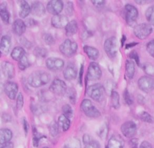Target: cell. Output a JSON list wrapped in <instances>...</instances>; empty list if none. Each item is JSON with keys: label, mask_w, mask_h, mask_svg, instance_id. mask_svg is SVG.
I'll use <instances>...</instances> for the list:
<instances>
[{"label": "cell", "mask_w": 154, "mask_h": 148, "mask_svg": "<svg viewBox=\"0 0 154 148\" xmlns=\"http://www.w3.org/2000/svg\"><path fill=\"white\" fill-rule=\"evenodd\" d=\"M43 40L47 45H51L55 43L54 37L50 34H45L43 35Z\"/></svg>", "instance_id": "obj_41"}, {"label": "cell", "mask_w": 154, "mask_h": 148, "mask_svg": "<svg viewBox=\"0 0 154 148\" xmlns=\"http://www.w3.org/2000/svg\"><path fill=\"white\" fill-rule=\"evenodd\" d=\"M84 148H100V144L98 141L92 140L90 143L86 144Z\"/></svg>", "instance_id": "obj_45"}, {"label": "cell", "mask_w": 154, "mask_h": 148, "mask_svg": "<svg viewBox=\"0 0 154 148\" xmlns=\"http://www.w3.org/2000/svg\"><path fill=\"white\" fill-rule=\"evenodd\" d=\"M73 4L71 2H69L67 3L66 6V12L69 16H72L73 13Z\"/></svg>", "instance_id": "obj_44"}, {"label": "cell", "mask_w": 154, "mask_h": 148, "mask_svg": "<svg viewBox=\"0 0 154 148\" xmlns=\"http://www.w3.org/2000/svg\"><path fill=\"white\" fill-rule=\"evenodd\" d=\"M140 119L144 122L152 123L154 122V118L149 113L146 111H142L139 114Z\"/></svg>", "instance_id": "obj_33"}, {"label": "cell", "mask_w": 154, "mask_h": 148, "mask_svg": "<svg viewBox=\"0 0 154 148\" xmlns=\"http://www.w3.org/2000/svg\"><path fill=\"white\" fill-rule=\"evenodd\" d=\"M46 8L44 5L38 1L34 2L31 6V13L35 16H42L45 14Z\"/></svg>", "instance_id": "obj_19"}, {"label": "cell", "mask_w": 154, "mask_h": 148, "mask_svg": "<svg viewBox=\"0 0 154 148\" xmlns=\"http://www.w3.org/2000/svg\"><path fill=\"white\" fill-rule=\"evenodd\" d=\"M57 123L59 128L64 132L68 131L70 126V119H69L63 114L59 116Z\"/></svg>", "instance_id": "obj_23"}, {"label": "cell", "mask_w": 154, "mask_h": 148, "mask_svg": "<svg viewBox=\"0 0 154 148\" xmlns=\"http://www.w3.org/2000/svg\"><path fill=\"white\" fill-rule=\"evenodd\" d=\"M84 51L88 57L91 60H96L99 56V52L97 49L93 46L85 45L83 48Z\"/></svg>", "instance_id": "obj_22"}, {"label": "cell", "mask_w": 154, "mask_h": 148, "mask_svg": "<svg viewBox=\"0 0 154 148\" xmlns=\"http://www.w3.org/2000/svg\"><path fill=\"white\" fill-rule=\"evenodd\" d=\"M26 23L20 19H17L13 22L12 28L14 34L17 35H22L26 30Z\"/></svg>", "instance_id": "obj_17"}, {"label": "cell", "mask_w": 154, "mask_h": 148, "mask_svg": "<svg viewBox=\"0 0 154 148\" xmlns=\"http://www.w3.org/2000/svg\"><path fill=\"white\" fill-rule=\"evenodd\" d=\"M45 137V136H43L40 135L37 131V129L35 128H33V138H32V144L34 147H38L39 144L40 140Z\"/></svg>", "instance_id": "obj_34"}, {"label": "cell", "mask_w": 154, "mask_h": 148, "mask_svg": "<svg viewBox=\"0 0 154 148\" xmlns=\"http://www.w3.org/2000/svg\"><path fill=\"white\" fill-rule=\"evenodd\" d=\"M46 66L47 68L51 70L57 71L61 70L64 66V61L59 58L50 57L46 60Z\"/></svg>", "instance_id": "obj_13"}, {"label": "cell", "mask_w": 154, "mask_h": 148, "mask_svg": "<svg viewBox=\"0 0 154 148\" xmlns=\"http://www.w3.org/2000/svg\"><path fill=\"white\" fill-rule=\"evenodd\" d=\"M0 16L2 21L5 23L8 24L10 21V13L7 10V4L5 2H3L0 5Z\"/></svg>", "instance_id": "obj_25"}, {"label": "cell", "mask_w": 154, "mask_h": 148, "mask_svg": "<svg viewBox=\"0 0 154 148\" xmlns=\"http://www.w3.org/2000/svg\"><path fill=\"white\" fill-rule=\"evenodd\" d=\"M102 76V70L99 64L95 62H91L88 66L87 78L89 81H96Z\"/></svg>", "instance_id": "obj_9"}, {"label": "cell", "mask_w": 154, "mask_h": 148, "mask_svg": "<svg viewBox=\"0 0 154 148\" xmlns=\"http://www.w3.org/2000/svg\"><path fill=\"white\" fill-rule=\"evenodd\" d=\"M62 111H63V114H64L65 116H66L69 119H70L73 117V109L72 108L70 105L69 104L64 105L62 107Z\"/></svg>", "instance_id": "obj_35"}, {"label": "cell", "mask_w": 154, "mask_h": 148, "mask_svg": "<svg viewBox=\"0 0 154 148\" xmlns=\"http://www.w3.org/2000/svg\"><path fill=\"white\" fill-rule=\"evenodd\" d=\"M130 148H138V140L135 138H132L129 142Z\"/></svg>", "instance_id": "obj_46"}, {"label": "cell", "mask_w": 154, "mask_h": 148, "mask_svg": "<svg viewBox=\"0 0 154 148\" xmlns=\"http://www.w3.org/2000/svg\"><path fill=\"white\" fill-rule=\"evenodd\" d=\"M42 148H49L48 147H42Z\"/></svg>", "instance_id": "obj_58"}, {"label": "cell", "mask_w": 154, "mask_h": 148, "mask_svg": "<svg viewBox=\"0 0 154 148\" xmlns=\"http://www.w3.org/2000/svg\"><path fill=\"white\" fill-rule=\"evenodd\" d=\"M23 97L22 94L20 92L17 96L16 106L18 109H21L23 106Z\"/></svg>", "instance_id": "obj_40"}, {"label": "cell", "mask_w": 154, "mask_h": 148, "mask_svg": "<svg viewBox=\"0 0 154 148\" xmlns=\"http://www.w3.org/2000/svg\"><path fill=\"white\" fill-rule=\"evenodd\" d=\"M1 70L3 75L7 78L11 79L14 75V65L9 61H4L1 64Z\"/></svg>", "instance_id": "obj_16"}, {"label": "cell", "mask_w": 154, "mask_h": 148, "mask_svg": "<svg viewBox=\"0 0 154 148\" xmlns=\"http://www.w3.org/2000/svg\"><path fill=\"white\" fill-rule=\"evenodd\" d=\"M49 90L54 94L61 95L67 91V85L63 81L60 79H55L51 83Z\"/></svg>", "instance_id": "obj_11"}, {"label": "cell", "mask_w": 154, "mask_h": 148, "mask_svg": "<svg viewBox=\"0 0 154 148\" xmlns=\"http://www.w3.org/2000/svg\"><path fill=\"white\" fill-rule=\"evenodd\" d=\"M122 134L126 138H131L137 134V128L135 122L131 120L123 123L120 128Z\"/></svg>", "instance_id": "obj_8"}, {"label": "cell", "mask_w": 154, "mask_h": 148, "mask_svg": "<svg viewBox=\"0 0 154 148\" xmlns=\"http://www.w3.org/2000/svg\"><path fill=\"white\" fill-rule=\"evenodd\" d=\"M25 55V49L20 46L15 47L11 51V58L16 60L19 61Z\"/></svg>", "instance_id": "obj_28"}, {"label": "cell", "mask_w": 154, "mask_h": 148, "mask_svg": "<svg viewBox=\"0 0 154 148\" xmlns=\"http://www.w3.org/2000/svg\"><path fill=\"white\" fill-rule=\"evenodd\" d=\"M117 40L114 36L108 38L104 42V50L108 56L110 58L116 57L117 52Z\"/></svg>", "instance_id": "obj_6"}, {"label": "cell", "mask_w": 154, "mask_h": 148, "mask_svg": "<svg viewBox=\"0 0 154 148\" xmlns=\"http://www.w3.org/2000/svg\"><path fill=\"white\" fill-rule=\"evenodd\" d=\"M135 64L131 60H127L125 63V73L129 79H132L135 74Z\"/></svg>", "instance_id": "obj_27"}, {"label": "cell", "mask_w": 154, "mask_h": 148, "mask_svg": "<svg viewBox=\"0 0 154 148\" xmlns=\"http://www.w3.org/2000/svg\"><path fill=\"white\" fill-rule=\"evenodd\" d=\"M58 129L59 126L58 125V123L55 122H52L49 126V132L51 135L52 137L56 136L58 133Z\"/></svg>", "instance_id": "obj_37"}, {"label": "cell", "mask_w": 154, "mask_h": 148, "mask_svg": "<svg viewBox=\"0 0 154 148\" xmlns=\"http://www.w3.org/2000/svg\"><path fill=\"white\" fill-rule=\"evenodd\" d=\"M111 105L114 109H119L120 106V96L116 91H113L110 94Z\"/></svg>", "instance_id": "obj_30"}, {"label": "cell", "mask_w": 154, "mask_h": 148, "mask_svg": "<svg viewBox=\"0 0 154 148\" xmlns=\"http://www.w3.org/2000/svg\"><path fill=\"white\" fill-rule=\"evenodd\" d=\"M81 143L79 140L75 138H69L66 141L63 148H80Z\"/></svg>", "instance_id": "obj_31"}, {"label": "cell", "mask_w": 154, "mask_h": 148, "mask_svg": "<svg viewBox=\"0 0 154 148\" xmlns=\"http://www.w3.org/2000/svg\"><path fill=\"white\" fill-rule=\"evenodd\" d=\"M34 20L32 19H28V20H26V25H28V26H31V25H34Z\"/></svg>", "instance_id": "obj_54"}, {"label": "cell", "mask_w": 154, "mask_h": 148, "mask_svg": "<svg viewBox=\"0 0 154 148\" xmlns=\"http://www.w3.org/2000/svg\"><path fill=\"white\" fill-rule=\"evenodd\" d=\"M108 134V127L106 125H102V126L100 128L99 130V136L102 138H105L106 137Z\"/></svg>", "instance_id": "obj_42"}, {"label": "cell", "mask_w": 154, "mask_h": 148, "mask_svg": "<svg viewBox=\"0 0 154 148\" xmlns=\"http://www.w3.org/2000/svg\"><path fill=\"white\" fill-rule=\"evenodd\" d=\"M64 7L63 2L61 0H51L48 2L46 5L48 11L54 15L59 14L63 10Z\"/></svg>", "instance_id": "obj_12"}, {"label": "cell", "mask_w": 154, "mask_h": 148, "mask_svg": "<svg viewBox=\"0 0 154 148\" xmlns=\"http://www.w3.org/2000/svg\"><path fill=\"white\" fill-rule=\"evenodd\" d=\"M11 46V38L8 35H3L1 39L0 49L2 54L7 55L8 54Z\"/></svg>", "instance_id": "obj_20"}, {"label": "cell", "mask_w": 154, "mask_h": 148, "mask_svg": "<svg viewBox=\"0 0 154 148\" xmlns=\"http://www.w3.org/2000/svg\"><path fill=\"white\" fill-rule=\"evenodd\" d=\"M153 28L150 24L141 23L137 25L134 28V34L141 40H144L152 32Z\"/></svg>", "instance_id": "obj_4"}, {"label": "cell", "mask_w": 154, "mask_h": 148, "mask_svg": "<svg viewBox=\"0 0 154 148\" xmlns=\"http://www.w3.org/2000/svg\"><path fill=\"white\" fill-rule=\"evenodd\" d=\"M0 148H14V144L12 142L9 141L0 144Z\"/></svg>", "instance_id": "obj_52"}, {"label": "cell", "mask_w": 154, "mask_h": 148, "mask_svg": "<svg viewBox=\"0 0 154 148\" xmlns=\"http://www.w3.org/2000/svg\"><path fill=\"white\" fill-rule=\"evenodd\" d=\"M81 109L88 117L97 118L100 116V111L94 106L91 101L88 99H84L81 103Z\"/></svg>", "instance_id": "obj_2"}, {"label": "cell", "mask_w": 154, "mask_h": 148, "mask_svg": "<svg viewBox=\"0 0 154 148\" xmlns=\"http://www.w3.org/2000/svg\"><path fill=\"white\" fill-rule=\"evenodd\" d=\"M82 141H83L84 144L85 145H86V144H87L88 143H90V142L92 141V140H91L90 136L88 134H84V135H83Z\"/></svg>", "instance_id": "obj_50"}, {"label": "cell", "mask_w": 154, "mask_h": 148, "mask_svg": "<svg viewBox=\"0 0 154 148\" xmlns=\"http://www.w3.org/2000/svg\"><path fill=\"white\" fill-rule=\"evenodd\" d=\"M139 148H152V144L147 141H143L140 146Z\"/></svg>", "instance_id": "obj_51"}, {"label": "cell", "mask_w": 154, "mask_h": 148, "mask_svg": "<svg viewBox=\"0 0 154 148\" xmlns=\"http://www.w3.org/2000/svg\"><path fill=\"white\" fill-rule=\"evenodd\" d=\"M135 2L137 4H140V5H143V4H145L149 2V1H147L146 0H135Z\"/></svg>", "instance_id": "obj_56"}, {"label": "cell", "mask_w": 154, "mask_h": 148, "mask_svg": "<svg viewBox=\"0 0 154 148\" xmlns=\"http://www.w3.org/2000/svg\"><path fill=\"white\" fill-rule=\"evenodd\" d=\"M69 22L68 17L63 14L54 15L51 18V24L56 28H65Z\"/></svg>", "instance_id": "obj_15"}, {"label": "cell", "mask_w": 154, "mask_h": 148, "mask_svg": "<svg viewBox=\"0 0 154 148\" xmlns=\"http://www.w3.org/2000/svg\"><path fill=\"white\" fill-rule=\"evenodd\" d=\"M35 53L39 56L42 57H45L46 55V51L45 49V48H38V49H36Z\"/></svg>", "instance_id": "obj_49"}, {"label": "cell", "mask_w": 154, "mask_h": 148, "mask_svg": "<svg viewBox=\"0 0 154 148\" xmlns=\"http://www.w3.org/2000/svg\"><path fill=\"white\" fill-rule=\"evenodd\" d=\"M146 50L149 55L154 58V39L147 43L146 45Z\"/></svg>", "instance_id": "obj_38"}, {"label": "cell", "mask_w": 154, "mask_h": 148, "mask_svg": "<svg viewBox=\"0 0 154 148\" xmlns=\"http://www.w3.org/2000/svg\"><path fill=\"white\" fill-rule=\"evenodd\" d=\"M93 4L97 7H103L105 4V1L104 0H93L91 1Z\"/></svg>", "instance_id": "obj_47"}, {"label": "cell", "mask_w": 154, "mask_h": 148, "mask_svg": "<svg viewBox=\"0 0 154 148\" xmlns=\"http://www.w3.org/2000/svg\"><path fill=\"white\" fill-rule=\"evenodd\" d=\"M63 76L66 80H72L76 78L77 70L72 64H68L63 70Z\"/></svg>", "instance_id": "obj_21"}, {"label": "cell", "mask_w": 154, "mask_h": 148, "mask_svg": "<svg viewBox=\"0 0 154 148\" xmlns=\"http://www.w3.org/2000/svg\"><path fill=\"white\" fill-rule=\"evenodd\" d=\"M138 44V43H135V42H133V43H128L125 46V48L126 49H129V48H131L132 47H134V46L137 45Z\"/></svg>", "instance_id": "obj_55"}, {"label": "cell", "mask_w": 154, "mask_h": 148, "mask_svg": "<svg viewBox=\"0 0 154 148\" xmlns=\"http://www.w3.org/2000/svg\"><path fill=\"white\" fill-rule=\"evenodd\" d=\"M139 88L145 92L149 93L154 90V79L147 76H143L138 80Z\"/></svg>", "instance_id": "obj_7"}, {"label": "cell", "mask_w": 154, "mask_h": 148, "mask_svg": "<svg viewBox=\"0 0 154 148\" xmlns=\"http://www.w3.org/2000/svg\"><path fill=\"white\" fill-rule=\"evenodd\" d=\"M60 51L62 54L66 57H72L73 55L78 49L77 43L70 39H66L60 46Z\"/></svg>", "instance_id": "obj_5"}, {"label": "cell", "mask_w": 154, "mask_h": 148, "mask_svg": "<svg viewBox=\"0 0 154 148\" xmlns=\"http://www.w3.org/2000/svg\"><path fill=\"white\" fill-rule=\"evenodd\" d=\"M78 31V23L76 20L70 21L65 27L66 34L67 36H72L76 33Z\"/></svg>", "instance_id": "obj_29"}, {"label": "cell", "mask_w": 154, "mask_h": 148, "mask_svg": "<svg viewBox=\"0 0 154 148\" xmlns=\"http://www.w3.org/2000/svg\"><path fill=\"white\" fill-rule=\"evenodd\" d=\"M4 90L7 97L10 99L13 100L17 94L18 85L14 82L8 81L4 84Z\"/></svg>", "instance_id": "obj_14"}, {"label": "cell", "mask_w": 154, "mask_h": 148, "mask_svg": "<svg viewBox=\"0 0 154 148\" xmlns=\"http://www.w3.org/2000/svg\"><path fill=\"white\" fill-rule=\"evenodd\" d=\"M124 140L120 135H113L108 140L106 148H123Z\"/></svg>", "instance_id": "obj_18"}, {"label": "cell", "mask_w": 154, "mask_h": 148, "mask_svg": "<svg viewBox=\"0 0 154 148\" xmlns=\"http://www.w3.org/2000/svg\"><path fill=\"white\" fill-rule=\"evenodd\" d=\"M13 137L12 131L8 128L0 129V144L10 141Z\"/></svg>", "instance_id": "obj_24"}, {"label": "cell", "mask_w": 154, "mask_h": 148, "mask_svg": "<svg viewBox=\"0 0 154 148\" xmlns=\"http://www.w3.org/2000/svg\"><path fill=\"white\" fill-rule=\"evenodd\" d=\"M125 15L126 22L131 25L137 20L138 16V11L135 6L128 4L125 6Z\"/></svg>", "instance_id": "obj_10"}, {"label": "cell", "mask_w": 154, "mask_h": 148, "mask_svg": "<svg viewBox=\"0 0 154 148\" xmlns=\"http://www.w3.org/2000/svg\"><path fill=\"white\" fill-rule=\"evenodd\" d=\"M31 12V7L26 1H20V8L19 14L21 18L26 17Z\"/></svg>", "instance_id": "obj_26"}, {"label": "cell", "mask_w": 154, "mask_h": 148, "mask_svg": "<svg viewBox=\"0 0 154 148\" xmlns=\"http://www.w3.org/2000/svg\"><path fill=\"white\" fill-rule=\"evenodd\" d=\"M22 124H23V131H24V132L25 134V135H27L28 131H29V125H28V123L27 120L24 117L23 118Z\"/></svg>", "instance_id": "obj_48"}, {"label": "cell", "mask_w": 154, "mask_h": 148, "mask_svg": "<svg viewBox=\"0 0 154 148\" xmlns=\"http://www.w3.org/2000/svg\"><path fill=\"white\" fill-rule=\"evenodd\" d=\"M146 19L150 23L154 26V6H151L147 8L145 12Z\"/></svg>", "instance_id": "obj_32"}, {"label": "cell", "mask_w": 154, "mask_h": 148, "mask_svg": "<svg viewBox=\"0 0 154 148\" xmlns=\"http://www.w3.org/2000/svg\"><path fill=\"white\" fill-rule=\"evenodd\" d=\"M105 91V87L99 83L93 84L89 86L87 89V93L88 96L97 102L102 100Z\"/></svg>", "instance_id": "obj_3"}, {"label": "cell", "mask_w": 154, "mask_h": 148, "mask_svg": "<svg viewBox=\"0 0 154 148\" xmlns=\"http://www.w3.org/2000/svg\"><path fill=\"white\" fill-rule=\"evenodd\" d=\"M123 99L125 102V103L128 105H131L133 103V100L131 96V94H129L128 89H125L123 93Z\"/></svg>", "instance_id": "obj_39"}, {"label": "cell", "mask_w": 154, "mask_h": 148, "mask_svg": "<svg viewBox=\"0 0 154 148\" xmlns=\"http://www.w3.org/2000/svg\"><path fill=\"white\" fill-rule=\"evenodd\" d=\"M122 39V46H123V44H124V42L126 40V37H125V35H123Z\"/></svg>", "instance_id": "obj_57"}, {"label": "cell", "mask_w": 154, "mask_h": 148, "mask_svg": "<svg viewBox=\"0 0 154 148\" xmlns=\"http://www.w3.org/2000/svg\"><path fill=\"white\" fill-rule=\"evenodd\" d=\"M29 63L26 55H25L22 59H20L18 61V66L21 70H25L26 68L29 67Z\"/></svg>", "instance_id": "obj_36"}, {"label": "cell", "mask_w": 154, "mask_h": 148, "mask_svg": "<svg viewBox=\"0 0 154 148\" xmlns=\"http://www.w3.org/2000/svg\"><path fill=\"white\" fill-rule=\"evenodd\" d=\"M83 70H84V68H83V66H81V69H80V71H79V83L80 84H82V74H83Z\"/></svg>", "instance_id": "obj_53"}, {"label": "cell", "mask_w": 154, "mask_h": 148, "mask_svg": "<svg viewBox=\"0 0 154 148\" xmlns=\"http://www.w3.org/2000/svg\"><path fill=\"white\" fill-rule=\"evenodd\" d=\"M129 57L130 58L133 59L135 60V61L136 62V63L137 64V65H140V58L138 56V53L135 51H132L130 52Z\"/></svg>", "instance_id": "obj_43"}, {"label": "cell", "mask_w": 154, "mask_h": 148, "mask_svg": "<svg viewBox=\"0 0 154 148\" xmlns=\"http://www.w3.org/2000/svg\"><path fill=\"white\" fill-rule=\"evenodd\" d=\"M51 75L43 70L33 72L28 77V82L32 87L37 88L48 84L51 80Z\"/></svg>", "instance_id": "obj_1"}]
</instances>
